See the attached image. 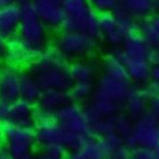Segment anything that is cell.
<instances>
[{
	"label": "cell",
	"instance_id": "cell-1",
	"mask_svg": "<svg viewBox=\"0 0 159 159\" xmlns=\"http://www.w3.org/2000/svg\"><path fill=\"white\" fill-rule=\"evenodd\" d=\"M65 20L61 31H75L100 36L99 12L91 6L89 0H64Z\"/></svg>",
	"mask_w": 159,
	"mask_h": 159
},
{
	"label": "cell",
	"instance_id": "cell-2",
	"mask_svg": "<svg viewBox=\"0 0 159 159\" xmlns=\"http://www.w3.org/2000/svg\"><path fill=\"white\" fill-rule=\"evenodd\" d=\"M138 25L137 20L119 8L114 11L99 13L100 36L113 47H121L129 36L138 32Z\"/></svg>",
	"mask_w": 159,
	"mask_h": 159
},
{
	"label": "cell",
	"instance_id": "cell-3",
	"mask_svg": "<svg viewBox=\"0 0 159 159\" xmlns=\"http://www.w3.org/2000/svg\"><path fill=\"white\" fill-rule=\"evenodd\" d=\"M3 147L14 159H32L38 145L35 127H24L10 122L3 123Z\"/></svg>",
	"mask_w": 159,
	"mask_h": 159
},
{
	"label": "cell",
	"instance_id": "cell-4",
	"mask_svg": "<svg viewBox=\"0 0 159 159\" xmlns=\"http://www.w3.org/2000/svg\"><path fill=\"white\" fill-rule=\"evenodd\" d=\"M21 5V22L19 28V35L24 41L40 49L47 47L48 31L46 24L41 19L38 10L32 0Z\"/></svg>",
	"mask_w": 159,
	"mask_h": 159
},
{
	"label": "cell",
	"instance_id": "cell-5",
	"mask_svg": "<svg viewBox=\"0 0 159 159\" xmlns=\"http://www.w3.org/2000/svg\"><path fill=\"white\" fill-rule=\"evenodd\" d=\"M124 144L131 149L148 148L155 149L159 146V119L148 110L145 114L134 120L132 133L124 139Z\"/></svg>",
	"mask_w": 159,
	"mask_h": 159
},
{
	"label": "cell",
	"instance_id": "cell-6",
	"mask_svg": "<svg viewBox=\"0 0 159 159\" xmlns=\"http://www.w3.org/2000/svg\"><path fill=\"white\" fill-rule=\"evenodd\" d=\"M67 59H82L89 56L97 47V38L75 31H61L55 45Z\"/></svg>",
	"mask_w": 159,
	"mask_h": 159
},
{
	"label": "cell",
	"instance_id": "cell-7",
	"mask_svg": "<svg viewBox=\"0 0 159 159\" xmlns=\"http://www.w3.org/2000/svg\"><path fill=\"white\" fill-rule=\"evenodd\" d=\"M55 115L57 122L69 133L84 137L93 136L91 121L88 116L86 107H82L80 103L70 101L61 109H59Z\"/></svg>",
	"mask_w": 159,
	"mask_h": 159
},
{
	"label": "cell",
	"instance_id": "cell-8",
	"mask_svg": "<svg viewBox=\"0 0 159 159\" xmlns=\"http://www.w3.org/2000/svg\"><path fill=\"white\" fill-rule=\"evenodd\" d=\"M42 49L29 44L19 35L8 40L3 57L5 64L16 68H28L41 54Z\"/></svg>",
	"mask_w": 159,
	"mask_h": 159
},
{
	"label": "cell",
	"instance_id": "cell-9",
	"mask_svg": "<svg viewBox=\"0 0 159 159\" xmlns=\"http://www.w3.org/2000/svg\"><path fill=\"white\" fill-rule=\"evenodd\" d=\"M129 81L115 80L108 76L102 75L96 84V90L92 98L109 101L120 105L123 109V104L131 90Z\"/></svg>",
	"mask_w": 159,
	"mask_h": 159
},
{
	"label": "cell",
	"instance_id": "cell-10",
	"mask_svg": "<svg viewBox=\"0 0 159 159\" xmlns=\"http://www.w3.org/2000/svg\"><path fill=\"white\" fill-rule=\"evenodd\" d=\"M124 144V139L116 134L104 136H91L82 146L81 152L87 159H107L111 156L115 148Z\"/></svg>",
	"mask_w": 159,
	"mask_h": 159
},
{
	"label": "cell",
	"instance_id": "cell-11",
	"mask_svg": "<svg viewBox=\"0 0 159 159\" xmlns=\"http://www.w3.org/2000/svg\"><path fill=\"white\" fill-rule=\"evenodd\" d=\"M21 78L22 73L19 68L8 64L0 65V100L10 104L20 99Z\"/></svg>",
	"mask_w": 159,
	"mask_h": 159
},
{
	"label": "cell",
	"instance_id": "cell-12",
	"mask_svg": "<svg viewBox=\"0 0 159 159\" xmlns=\"http://www.w3.org/2000/svg\"><path fill=\"white\" fill-rule=\"evenodd\" d=\"M68 66L69 64L51 67L41 71L34 77L43 90H69L73 81L68 71Z\"/></svg>",
	"mask_w": 159,
	"mask_h": 159
},
{
	"label": "cell",
	"instance_id": "cell-13",
	"mask_svg": "<svg viewBox=\"0 0 159 159\" xmlns=\"http://www.w3.org/2000/svg\"><path fill=\"white\" fill-rule=\"evenodd\" d=\"M36 104L24 99H18L9 104L7 122L24 127H35Z\"/></svg>",
	"mask_w": 159,
	"mask_h": 159
},
{
	"label": "cell",
	"instance_id": "cell-14",
	"mask_svg": "<svg viewBox=\"0 0 159 159\" xmlns=\"http://www.w3.org/2000/svg\"><path fill=\"white\" fill-rule=\"evenodd\" d=\"M20 22H21V5H11L0 7V34L6 39L16 36L19 33Z\"/></svg>",
	"mask_w": 159,
	"mask_h": 159
},
{
	"label": "cell",
	"instance_id": "cell-15",
	"mask_svg": "<svg viewBox=\"0 0 159 159\" xmlns=\"http://www.w3.org/2000/svg\"><path fill=\"white\" fill-rule=\"evenodd\" d=\"M150 49L152 46L137 32L123 42L117 53L123 59H148Z\"/></svg>",
	"mask_w": 159,
	"mask_h": 159
},
{
	"label": "cell",
	"instance_id": "cell-16",
	"mask_svg": "<svg viewBox=\"0 0 159 159\" xmlns=\"http://www.w3.org/2000/svg\"><path fill=\"white\" fill-rule=\"evenodd\" d=\"M150 100L143 87H132L123 104V110L132 120H136L149 110Z\"/></svg>",
	"mask_w": 159,
	"mask_h": 159
},
{
	"label": "cell",
	"instance_id": "cell-17",
	"mask_svg": "<svg viewBox=\"0 0 159 159\" xmlns=\"http://www.w3.org/2000/svg\"><path fill=\"white\" fill-rule=\"evenodd\" d=\"M66 64H68V59L57 49L56 46H47L41 52L38 58L28 67V73L35 76L45 69Z\"/></svg>",
	"mask_w": 159,
	"mask_h": 159
},
{
	"label": "cell",
	"instance_id": "cell-18",
	"mask_svg": "<svg viewBox=\"0 0 159 159\" xmlns=\"http://www.w3.org/2000/svg\"><path fill=\"white\" fill-rule=\"evenodd\" d=\"M116 8L126 12L134 19L143 20L158 12L159 0H120Z\"/></svg>",
	"mask_w": 159,
	"mask_h": 159
},
{
	"label": "cell",
	"instance_id": "cell-19",
	"mask_svg": "<svg viewBox=\"0 0 159 159\" xmlns=\"http://www.w3.org/2000/svg\"><path fill=\"white\" fill-rule=\"evenodd\" d=\"M35 8L40 14L41 19L43 20L47 28L51 29H61V25L65 20V10L63 5L48 2H34Z\"/></svg>",
	"mask_w": 159,
	"mask_h": 159
},
{
	"label": "cell",
	"instance_id": "cell-20",
	"mask_svg": "<svg viewBox=\"0 0 159 159\" xmlns=\"http://www.w3.org/2000/svg\"><path fill=\"white\" fill-rule=\"evenodd\" d=\"M70 101L71 99H70L68 90H43V93L36 107L47 112L56 113L59 109H61Z\"/></svg>",
	"mask_w": 159,
	"mask_h": 159
},
{
	"label": "cell",
	"instance_id": "cell-21",
	"mask_svg": "<svg viewBox=\"0 0 159 159\" xmlns=\"http://www.w3.org/2000/svg\"><path fill=\"white\" fill-rule=\"evenodd\" d=\"M129 81L137 84H146L152 79V65L148 59H123Z\"/></svg>",
	"mask_w": 159,
	"mask_h": 159
},
{
	"label": "cell",
	"instance_id": "cell-22",
	"mask_svg": "<svg viewBox=\"0 0 159 159\" xmlns=\"http://www.w3.org/2000/svg\"><path fill=\"white\" fill-rule=\"evenodd\" d=\"M102 70L103 75L108 76L115 80L121 81H129L127 70L124 63L122 61L119 53H112L104 57L102 61Z\"/></svg>",
	"mask_w": 159,
	"mask_h": 159
},
{
	"label": "cell",
	"instance_id": "cell-23",
	"mask_svg": "<svg viewBox=\"0 0 159 159\" xmlns=\"http://www.w3.org/2000/svg\"><path fill=\"white\" fill-rule=\"evenodd\" d=\"M138 32L152 47L159 46V12L142 20Z\"/></svg>",
	"mask_w": 159,
	"mask_h": 159
},
{
	"label": "cell",
	"instance_id": "cell-24",
	"mask_svg": "<svg viewBox=\"0 0 159 159\" xmlns=\"http://www.w3.org/2000/svg\"><path fill=\"white\" fill-rule=\"evenodd\" d=\"M68 71L73 82L93 81L97 74V69L93 64L82 59H76L73 63H70L68 66Z\"/></svg>",
	"mask_w": 159,
	"mask_h": 159
},
{
	"label": "cell",
	"instance_id": "cell-25",
	"mask_svg": "<svg viewBox=\"0 0 159 159\" xmlns=\"http://www.w3.org/2000/svg\"><path fill=\"white\" fill-rule=\"evenodd\" d=\"M43 93V89L39 84L38 80L30 73H22L21 78V89H20V98L38 104L41 96Z\"/></svg>",
	"mask_w": 159,
	"mask_h": 159
},
{
	"label": "cell",
	"instance_id": "cell-26",
	"mask_svg": "<svg viewBox=\"0 0 159 159\" xmlns=\"http://www.w3.org/2000/svg\"><path fill=\"white\" fill-rule=\"evenodd\" d=\"M94 90H96V84L93 81H78L73 82L68 92L71 101L82 103L91 100Z\"/></svg>",
	"mask_w": 159,
	"mask_h": 159
},
{
	"label": "cell",
	"instance_id": "cell-27",
	"mask_svg": "<svg viewBox=\"0 0 159 159\" xmlns=\"http://www.w3.org/2000/svg\"><path fill=\"white\" fill-rule=\"evenodd\" d=\"M67 152L61 144H48L42 147V154L48 159H65Z\"/></svg>",
	"mask_w": 159,
	"mask_h": 159
},
{
	"label": "cell",
	"instance_id": "cell-28",
	"mask_svg": "<svg viewBox=\"0 0 159 159\" xmlns=\"http://www.w3.org/2000/svg\"><path fill=\"white\" fill-rule=\"evenodd\" d=\"M91 6L99 12H110L114 11L115 8L119 6L120 0H89Z\"/></svg>",
	"mask_w": 159,
	"mask_h": 159
},
{
	"label": "cell",
	"instance_id": "cell-29",
	"mask_svg": "<svg viewBox=\"0 0 159 159\" xmlns=\"http://www.w3.org/2000/svg\"><path fill=\"white\" fill-rule=\"evenodd\" d=\"M131 159H158L155 149L148 148H134L131 152Z\"/></svg>",
	"mask_w": 159,
	"mask_h": 159
},
{
	"label": "cell",
	"instance_id": "cell-30",
	"mask_svg": "<svg viewBox=\"0 0 159 159\" xmlns=\"http://www.w3.org/2000/svg\"><path fill=\"white\" fill-rule=\"evenodd\" d=\"M143 89L149 100L152 101V99L157 98L159 96V82L154 79H150L146 84L143 86Z\"/></svg>",
	"mask_w": 159,
	"mask_h": 159
},
{
	"label": "cell",
	"instance_id": "cell-31",
	"mask_svg": "<svg viewBox=\"0 0 159 159\" xmlns=\"http://www.w3.org/2000/svg\"><path fill=\"white\" fill-rule=\"evenodd\" d=\"M131 152H132L131 148H129L125 144H123V145L120 146V147L115 148L109 158H111V159H131Z\"/></svg>",
	"mask_w": 159,
	"mask_h": 159
},
{
	"label": "cell",
	"instance_id": "cell-32",
	"mask_svg": "<svg viewBox=\"0 0 159 159\" xmlns=\"http://www.w3.org/2000/svg\"><path fill=\"white\" fill-rule=\"evenodd\" d=\"M8 111H9V104L0 100V122H2V123L7 122Z\"/></svg>",
	"mask_w": 159,
	"mask_h": 159
},
{
	"label": "cell",
	"instance_id": "cell-33",
	"mask_svg": "<svg viewBox=\"0 0 159 159\" xmlns=\"http://www.w3.org/2000/svg\"><path fill=\"white\" fill-rule=\"evenodd\" d=\"M148 59H149V61H150V64L152 65V67H154V66H156V65H158V64H159V46L152 47Z\"/></svg>",
	"mask_w": 159,
	"mask_h": 159
},
{
	"label": "cell",
	"instance_id": "cell-34",
	"mask_svg": "<svg viewBox=\"0 0 159 159\" xmlns=\"http://www.w3.org/2000/svg\"><path fill=\"white\" fill-rule=\"evenodd\" d=\"M65 159H87V157L81 152V150H74V152H68Z\"/></svg>",
	"mask_w": 159,
	"mask_h": 159
},
{
	"label": "cell",
	"instance_id": "cell-35",
	"mask_svg": "<svg viewBox=\"0 0 159 159\" xmlns=\"http://www.w3.org/2000/svg\"><path fill=\"white\" fill-rule=\"evenodd\" d=\"M7 44H8V39H6L2 34H0V59H3V57H5Z\"/></svg>",
	"mask_w": 159,
	"mask_h": 159
},
{
	"label": "cell",
	"instance_id": "cell-36",
	"mask_svg": "<svg viewBox=\"0 0 159 159\" xmlns=\"http://www.w3.org/2000/svg\"><path fill=\"white\" fill-rule=\"evenodd\" d=\"M149 110L152 111L154 114H156L157 116H158V119H159V96L150 101Z\"/></svg>",
	"mask_w": 159,
	"mask_h": 159
},
{
	"label": "cell",
	"instance_id": "cell-37",
	"mask_svg": "<svg viewBox=\"0 0 159 159\" xmlns=\"http://www.w3.org/2000/svg\"><path fill=\"white\" fill-rule=\"evenodd\" d=\"M0 159H14L3 146H0Z\"/></svg>",
	"mask_w": 159,
	"mask_h": 159
},
{
	"label": "cell",
	"instance_id": "cell-38",
	"mask_svg": "<svg viewBox=\"0 0 159 159\" xmlns=\"http://www.w3.org/2000/svg\"><path fill=\"white\" fill-rule=\"evenodd\" d=\"M25 1H29V0H0V7L11 5V3H22Z\"/></svg>",
	"mask_w": 159,
	"mask_h": 159
},
{
	"label": "cell",
	"instance_id": "cell-39",
	"mask_svg": "<svg viewBox=\"0 0 159 159\" xmlns=\"http://www.w3.org/2000/svg\"><path fill=\"white\" fill-rule=\"evenodd\" d=\"M152 79L156 80L159 82V64L152 67Z\"/></svg>",
	"mask_w": 159,
	"mask_h": 159
},
{
	"label": "cell",
	"instance_id": "cell-40",
	"mask_svg": "<svg viewBox=\"0 0 159 159\" xmlns=\"http://www.w3.org/2000/svg\"><path fill=\"white\" fill-rule=\"evenodd\" d=\"M33 2H39V1H42V2H48V3H56V5H63L64 0H32Z\"/></svg>",
	"mask_w": 159,
	"mask_h": 159
},
{
	"label": "cell",
	"instance_id": "cell-41",
	"mask_svg": "<svg viewBox=\"0 0 159 159\" xmlns=\"http://www.w3.org/2000/svg\"><path fill=\"white\" fill-rule=\"evenodd\" d=\"M32 159H48L47 157H45L43 154H41V155H39V156H34Z\"/></svg>",
	"mask_w": 159,
	"mask_h": 159
},
{
	"label": "cell",
	"instance_id": "cell-42",
	"mask_svg": "<svg viewBox=\"0 0 159 159\" xmlns=\"http://www.w3.org/2000/svg\"><path fill=\"white\" fill-rule=\"evenodd\" d=\"M2 131H3V123L0 122V139L2 138Z\"/></svg>",
	"mask_w": 159,
	"mask_h": 159
},
{
	"label": "cell",
	"instance_id": "cell-43",
	"mask_svg": "<svg viewBox=\"0 0 159 159\" xmlns=\"http://www.w3.org/2000/svg\"><path fill=\"white\" fill-rule=\"evenodd\" d=\"M107 159H111V158H107Z\"/></svg>",
	"mask_w": 159,
	"mask_h": 159
}]
</instances>
